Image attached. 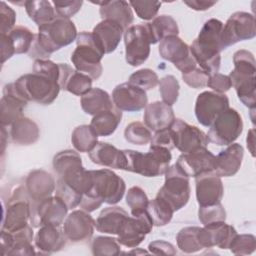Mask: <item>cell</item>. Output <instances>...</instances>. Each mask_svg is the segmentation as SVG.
Listing matches in <instances>:
<instances>
[{
  "instance_id": "6da1fadb",
  "label": "cell",
  "mask_w": 256,
  "mask_h": 256,
  "mask_svg": "<svg viewBox=\"0 0 256 256\" xmlns=\"http://www.w3.org/2000/svg\"><path fill=\"white\" fill-rule=\"evenodd\" d=\"M77 36V29L73 21L56 16L51 22L38 27V33L30 49V56L47 59L53 52L75 41Z\"/></svg>"
},
{
  "instance_id": "7a4b0ae2",
  "label": "cell",
  "mask_w": 256,
  "mask_h": 256,
  "mask_svg": "<svg viewBox=\"0 0 256 256\" xmlns=\"http://www.w3.org/2000/svg\"><path fill=\"white\" fill-rule=\"evenodd\" d=\"M223 23L215 18L207 20L201 28L198 37L192 42L190 52L198 67L209 74L218 73L221 64L222 51L220 35Z\"/></svg>"
},
{
  "instance_id": "3957f363",
  "label": "cell",
  "mask_w": 256,
  "mask_h": 256,
  "mask_svg": "<svg viewBox=\"0 0 256 256\" xmlns=\"http://www.w3.org/2000/svg\"><path fill=\"white\" fill-rule=\"evenodd\" d=\"M234 69L230 72L229 78L235 88L239 100L248 108L255 109V72L256 61L254 55L244 49L236 51L233 55Z\"/></svg>"
},
{
  "instance_id": "277c9868",
  "label": "cell",
  "mask_w": 256,
  "mask_h": 256,
  "mask_svg": "<svg viewBox=\"0 0 256 256\" xmlns=\"http://www.w3.org/2000/svg\"><path fill=\"white\" fill-rule=\"evenodd\" d=\"M77 46L71 55V61L77 71L97 80L103 71L101 60L104 51L97 43L92 32H80L76 38Z\"/></svg>"
},
{
  "instance_id": "5b68a950",
  "label": "cell",
  "mask_w": 256,
  "mask_h": 256,
  "mask_svg": "<svg viewBox=\"0 0 256 256\" xmlns=\"http://www.w3.org/2000/svg\"><path fill=\"white\" fill-rule=\"evenodd\" d=\"M123 151L127 159L125 171L137 173L145 177H157L165 174L172 159L170 150L163 147L150 146L147 153L130 149Z\"/></svg>"
},
{
  "instance_id": "8992f818",
  "label": "cell",
  "mask_w": 256,
  "mask_h": 256,
  "mask_svg": "<svg viewBox=\"0 0 256 256\" xmlns=\"http://www.w3.org/2000/svg\"><path fill=\"white\" fill-rule=\"evenodd\" d=\"M14 85L25 101H33L42 105L54 102L61 89L59 83L53 78L35 72L20 76Z\"/></svg>"
},
{
  "instance_id": "52a82bcc",
  "label": "cell",
  "mask_w": 256,
  "mask_h": 256,
  "mask_svg": "<svg viewBox=\"0 0 256 256\" xmlns=\"http://www.w3.org/2000/svg\"><path fill=\"white\" fill-rule=\"evenodd\" d=\"M91 187L83 197L94 198L102 203L117 204L124 196V180L110 169L90 170Z\"/></svg>"
},
{
  "instance_id": "ba28073f",
  "label": "cell",
  "mask_w": 256,
  "mask_h": 256,
  "mask_svg": "<svg viewBox=\"0 0 256 256\" xmlns=\"http://www.w3.org/2000/svg\"><path fill=\"white\" fill-rule=\"evenodd\" d=\"M31 216L30 197L25 185L17 186L3 208L1 230L14 232L28 224Z\"/></svg>"
},
{
  "instance_id": "9c48e42d",
  "label": "cell",
  "mask_w": 256,
  "mask_h": 256,
  "mask_svg": "<svg viewBox=\"0 0 256 256\" xmlns=\"http://www.w3.org/2000/svg\"><path fill=\"white\" fill-rule=\"evenodd\" d=\"M157 196L165 200L174 212L183 208L190 198L189 177L176 165L169 166L165 172L164 185L159 189Z\"/></svg>"
},
{
  "instance_id": "30bf717a",
  "label": "cell",
  "mask_w": 256,
  "mask_h": 256,
  "mask_svg": "<svg viewBox=\"0 0 256 256\" xmlns=\"http://www.w3.org/2000/svg\"><path fill=\"white\" fill-rule=\"evenodd\" d=\"M207 137L209 142L218 146L232 144L243 131L241 115L232 108L223 111L209 126Z\"/></svg>"
},
{
  "instance_id": "8fae6325",
  "label": "cell",
  "mask_w": 256,
  "mask_h": 256,
  "mask_svg": "<svg viewBox=\"0 0 256 256\" xmlns=\"http://www.w3.org/2000/svg\"><path fill=\"white\" fill-rule=\"evenodd\" d=\"M256 35L255 18L252 14L243 11L233 13L223 24L220 35L221 49L224 50L240 41L250 40Z\"/></svg>"
},
{
  "instance_id": "7c38bea8",
  "label": "cell",
  "mask_w": 256,
  "mask_h": 256,
  "mask_svg": "<svg viewBox=\"0 0 256 256\" xmlns=\"http://www.w3.org/2000/svg\"><path fill=\"white\" fill-rule=\"evenodd\" d=\"M126 62L137 67L143 64L150 55L151 39L145 24L131 25L124 31Z\"/></svg>"
},
{
  "instance_id": "4fadbf2b",
  "label": "cell",
  "mask_w": 256,
  "mask_h": 256,
  "mask_svg": "<svg viewBox=\"0 0 256 256\" xmlns=\"http://www.w3.org/2000/svg\"><path fill=\"white\" fill-rule=\"evenodd\" d=\"M30 224L40 228L44 225L60 226L67 215L68 207L58 196H50L39 202H31Z\"/></svg>"
},
{
  "instance_id": "5bb4252c",
  "label": "cell",
  "mask_w": 256,
  "mask_h": 256,
  "mask_svg": "<svg viewBox=\"0 0 256 256\" xmlns=\"http://www.w3.org/2000/svg\"><path fill=\"white\" fill-rule=\"evenodd\" d=\"M159 54L164 59L174 64L182 74L197 67L189 46L178 36H169L160 41Z\"/></svg>"
},
{
  "instance_id": "9a60e30c",
  "label": "cell",
  "mask_w": 256,
  "mask_h": 256,
  "mask_svg": "<svg viewBox=\"0 0 256 256\" xmlns=\"http://www.w3.org/2000/svg\"><path fill=\"white\" fill-rule=\"evenodd\" d=\"M153 226V220L147 210L136 216H128L117 234V241L128 248L137 247L152 231Z\"/></svg>"
},
{
  "instance_id": "2e32d148",
  "label": "cell",
  "mask_w": 256,
  "mask_h": 256,
  "mask_svg": "<svg viewBox=\"0 0 256 256\" xmlns=\"http://www.w3.org/2000/svg\"><path fill=\"white\" fill-rule=\"evenodd\" d=\"M170 128L173 132L174 146L182 153H189L208 145L207 134L182 119L175 118Z\"/></svg>"
},
{
  "instance_id": "e0dca14e",
  "label": "cell",
  "mask_w": 256,
  "mask_h": 256,
  "mask_svg": "<svg viewBox=\"0 0 256 256\" xmlns=\"http://www.w3.org/2000/svg\"><path fill=\"white\" fill-rule=\"evenodd\" d=\"M229 108V99L225 94L214 91H204L197 96L195 116L198 122L209 127L223 111Z\"/></svg>"
},
{
  "instance_id": "ac0fdd59",
  "label": "cell",
  "mask_w": 256,
  "mask_h": 256,
  "mask_svg": "<svg viewBox=\"0 0 256 256\" xmlns=\"http://www.w3.org/2000/svg\"><path fill=\"white\" fill-rule=\"evenodd\" d=\"M237 231L225 221L213 222L199 228L197 236L202 248H212L214 246L220 249H229Z\"/></svg>"
},
{
  "instance_id": "d6986e66",
  "label": "cell",
  "mask_w": 256,
  "mask_h": 256,
  "mask_svg": "<svg viewBox=\"0 0 256 256\" xmlns=\"http://www.w3.org/2000/svg\"><path fill=\"white\" fill-rule=\"evenodd\" d=\"M32 240L33 229L29 224L14 232L1 230V253L2 255H34L36 252Z\"/></svg>"
},
{
  "instance_id": "ffe728a7",
  "label": "cell",
  "mask_w": 256,
  "mask_h": 256,
  "mask_svg": "<svg viewBox=\"0 0 256 256\" xmlns=\"http://www.w3.org/2000/svg\"><path fill=\"white\" fill-rule=\"evenodd\" d=\"M176 165L187 177H194L213 172L215 167V156L206 148H199L189 153H182Z\"/></svg>"
},
{
  "instance_id": "44dd1931",
  "label": "cell",
  "mask_w": 256,
  "mask_h": 256,
  "mask_svg": "<svg viewBox=\"0 0 256 256\" xmlns=\"http://www.w3.org/2000/svg\"><path fill=\"white\" fill-rule=\"evenodd\" d=\"M112 101L114 106L121 111L137 112L147 106L148 97L143 89L125 82L113 89Z\"/></svg>"
},
{
  "instance_id": "7402d4cb",
  "label": "cell",
  "mask_w": 256,
  "mask_h": 256,
  "mask_svg": "<svg viewBox=\"0 0 256 256\" xmlns=\"http://www.w3.org/2000/svg\"><path fill=\"white\" fill-rule=\"evenodd\" d=\"M95 220L85 210H74L66 216L63 231L71 242H85L94 233Z\"/></svg>"
},
{
  "instance_id": "603a6c76",
  "label": "cell",
  "mask_w": 256,
  "mask_h": 256,
  "mask_svg": "<svg viewBox=\"0 0 256 256\" xmlns=\"http://www.w3.org/2000/svg\"><path fill=\"white\" fill-rule=\"evenodd\" d=\"M196 199L199 206H209L221 203L224 187L221 177L213 172L201 174L195 178Z\"/></svg>"
},
{
  "instance_id": "cb8c5ba5",
  "label": "cell",
  "mask_w": 256,
  "mask_h": 256,
  "mask_svg": "<svg viewBox=\"0 0 256 256\" xmlns=\"http://www.w3.org/2000/svg\"><path fill=\"white\" fill-rule=\"evenodd\" d=\"M27 103L28 102L18 93L14 82L6 84L3 88V96L0 101L1 125H12L16 120L23 117V109L26 107Z\"/></svg>"
},
{
  "instance_id": "d4e9b609",
  "label": "cell",
  "mask_w": 256,
  "mask_h": 256,
  "mask_svg": "<svg viewBox=\"0 0 256 256\" xmlns=\"http://www.w3.org/2000/svg\"><path fill=\"white\" fill-rule=\"evenodd\" d=\"M25 187L31 202H39L50 196L56 189L53 176L45 170L37 169L31 171L25 181Z\"/></svg>"
},
{
  "instance_id": "484cf974",
  "label": "cell",
  "mask_w": 256,
  "mask_h": 256,
  "mask_svg": "<svg viewBox=\"0 0 256 256\" xmlns=\"http://www.w3.org/2000/svg\"><path fill=\"white\" fill-rule=\"evenodd\" d=\"M244 156V149L238 143H232L215 156L213 173L219 177L234 176L240 169Z\"/></svg>"
},
{
  "instance_id": "4316f807",
  "label": "cell",
  "mask_w": 256,
  "mask_h": 256,
  "mask_svg": "<svg viewBox=\"0 0 256 256\" xmlns=\"http://www.w3.org/2000/svg\"><path fill=\"white\" fill-rule=\"evenodd\" d=\"M90 160L101 166L112 169L126 170L127 159L123 150L117 149L112 144L106 142H98L96 146L88 152Z\"/></svg>"
},
{
  "instance_id": "83f0119b",
  "label": "cell",
  "mask_w": 256,
  "mask_h": 256,
  "mask_svg": "<svg viewBox=\"0 0 256 256\" xmlns=\"http://www.w3.org/2000/svg\"><path fill=\"white\" fill-rule=\"evenodd\" d=\"M144 123L152 131L157 132L170 128L175 120L172 106L163 101H155L147 104L144 111Z\"/></svg>"
},
{
  "instance_id": "f1b7e54d",
  "label": "cell",
  "mask_w": 256,
  "mask_h": 256,
  "mask_svg": "<svg viewBox=\"0 0 256 256\" xmlns=\"http://www.w3.org/2000/svg\"><path fill=\"white\" fill-rule=\"evenodd\" d=\"M124 31V28L117 22L102 20L93 28L92 34L104 53L109 54L116 50Z\"/></svg>"
},
{
  "instance_id": "f546056e",
  "label": "cell",
  "mask_w": 256,
  "mask_h": 256,
  "mask_svg": "<svg viewBox=\"0 0 256 256\" xmlns=\"http://www.w3.org/2000/svg\"><path fill=\"white\" fill-rule=\"evenodd\" d=\"M66 235L60 226H41L34 237V244L40 253L51 254L60 251L66 244Z\"/></svg>"
},
{
  "instance_id": "4dcf8cb0",
  "label": "cell",
  "mask_w": 256,
  "mask_h": 256,
  "mask_svg": "<svg viewBox=\"0 0 256 256\" xmlns=\"http://www.w3.org/2000/svg\"><path fill=\"white\" fill-rule=\"evenodd\" d=\"M96 5H100L99 13L102 20H112L120 24L124 30L130 27V24L134 20L133 12L129 2L124 0H112L92 2Z\"/></svg>"
},
{
  "instance_id": "1f68e13d",
  "label": "cell",
  "mask_w": 256,
  "mask_h": 256,
  "mask_svg": "<svg viewBox=\"0 0 256 256\" xmlns=\"http://www.w3.org/2000/svg\"><path fill=\"white\" fill-rule=\"evenodd\" d=\"M128 216V213L121 207H107L100 212L95 221V227L101 233L117 235Z\"/></svg>"
},
{
  "instance_id": "d6a6232c",
  "label": "cell",
  "mask_w": 256,
  "mask_h": 256,
  "mask_svg": "<svg viewBox=\"0 0 256 256\" xmlns=\"http://www.w3.org/2000/svg\"><path fill=\"white\" fill-rule=\"evenodd\" d=\"M10 126V138L17 145H31L39 138V127L30 118L23 116Z\"/></svg>"
},
{
  "instance_id": "836d02e7",
  "label": "cell",
  "mask_w": 256,
  "mask_h": 256,
  "mask_svg": "<svg viewBox=\"0 0 256 256\" xmlns=\"http://www.w3.org/2000/svg\"><path fill=\"white\" fill-rule=\"evenodd\" d=\"M80 104L82 110L88 115H96L102 111L114 107L110 95L101 88H92L85 95L81 96Z\"/></svg>"
},
{
  "instance_id": "e575fe53",
  "label": "cell",
  "mask_w": 256,
  "mask_h": 256,
  "mask_svg": "<svg viewBox=\"0 0 256 256\" xmlns=\"http://www.w3.org/2000/svg\"><path fill=\"white\" fill-rule=\"evenodd\" d=\"M148 30L151 44H156L169 36H178L179 27L176 20L170 15H160L151 22L145 23Z\"/></svg>"
},
{
  "instance_id": "d590c367",
  "label": "cell",
  "mask_w": 256,
  "mask_h": 256,
  "mask_svg": "<svg viewBox=\"0 0 256 256\" xmlns=\"http://www.w3.org/2000/svg\"><path fill=\"white\" fill-rule=\"evenodd\" d=\"M122 119V112L115 106L93 116L90 126L98 136H109L115 132Z\"/></svg>"
},
{
  "instance_id": "8d00e7d4",
  "label": "cell",
  "mask_w": 256,
  "mask_h": 256,
  "mask_svg": "<svg viewBox=\"0 0 256 256\" xmlns=\"http://www.w3.org/2000/svg\"><path fill=\"white\" fill-rule=\"evenodd\" d=\"M24 6L29 18L38 27L51 22L57 16L52 4L46 0L25 1Z\"/></svg>"
},
{
  "instance_id": "74e56055",
  "label": "cell",
  "mask_w": 256,
  "mask_h": 256,
  "mask_svg": "<svg viewBox=\"0 0 256 256\" xmlns=\"http://www.w3.org/2000/svg\"><path fill=\"white\" fill-rule=\"evenodd\" d=\"M71 142L78 152H90L98 143V135L90 125H80L73 130Z\"/></svg>"
},
{
  "instance_id": "f35d334b",
  "label": "cell",
  "mask_w": 256,
  "mask_h": 256,
  "mask_svg": "<svg viewBox=\"0 0 256 256\" xmlns=\"http://www.w3.org/2000/svg\"><path fill=\"white\" fill-rule=\"evenodd\" d=\"M92 78L77 70H72L66 77L61 89L76 96H83L92 89Z\"/></svg>"
},
{
  "instance_id": "ab89813d",
  "label": "cell",
  "mask_w": 256,
  "mask_h": 256,
  "mask_svg": "<svg viewBox=\"0 0 256 256\" xmlns=\"http://www.w3.org/2000/svg\"><path fill=\"white\" fill-rule=\"evenodd\" d=\"M147 211L153 220L154 226L160 227L168 224L174 214L172 207L162 198L156 195V197L149 201Z\"/></svg>"
},
{
  "instance_id": "60d3db41",
  "label": "cell",
  "mask_w": 256,
  "mask_h": 256,
  "mask_svg": "<svg viewBox=\"0 0 256 256\" xmlns=\"http://www.w3.org/2000/svg\"><path fill=\"white\" fill-rule=\"evenodd\" d=\"M7 35L13 44L15 54L27 53L31 49L36 36L24 26H15Z\"/></svg>"
},
{
  "instance_id": "b9f144b4",
  "label": "cell",
  "mask_w": 256,
  "mask_h": 256,
  "mask_svg": "<svg viewBox=\"0 0 256 256\" xmlns=\"http://www.w3.org/2000/svg\"><path fill=\"white\" fill-rule=\"evenodd\" d=\"M53 169L57 176L64 172L83 167L80 155L74 150H64L57 153L53 158Z\"/></svg>"
},
{
  "instance_id": "7bdbcfd3",
  "label": "cell",
  "mask_w": 256,
  "mask_h": 256,
  "mask_svg": "<svg viewBox=\"0 0 256 256\" xmlns=\"http://www.w3.org/2000/svg\"><path fill=\"white\" fill-rule=\"evenodd\" d=\"M200 227L189 226L182 228L176 235V242L178 248L184 253H195L200 251L202 246L198 240V230Z\"/></svg>"
},
{
  "instance_id": "ee69618b",
  "label": "cell",
  "mask_w": 256,
  "mask_h": 256,
  "mask_svg": "<svg viewBox=\"0 0 256 256\" xmlns=\"http://www.w3.org/2000/svg\"><path fill=\"white\" fill-rule=\"evenodd\" d=\"M124 138L134 145H146L152 139L151 130L142 122L135 121L128 124L124 130Z\"/></svg>"
},
{
  "instance_id": "f6af8a7d",
  "label": "cell",
  "mask_w": 256,
  "mask_h": 256,
  "mask_svg": "<svg viewBox=\"0 0 256 256\" xmlns=\"http://www.w3.org/2000/svg\"><path fill=\"white\" fill-rule=\"evenodd\" d=\"M91 250L93 255L116 256L120 254V243L116 238L97 236L92 240Z\"/></svg>"
},
{
  "instance_id": "bcb514c9",
  "label": "cell",
  "mask_w": 256,
  "mask_h": 256,
  "mask_svg": "<svg viewBox=\"0 0 256 256\" xmlns=\"http://www.w3.org/2000/svg\"><path fill=\"white\" fill-rule=\"evenodd\" d=\"M158 85L162 101L170 106L175 104L178 100L180 90L178 80L173 75H167L159 80Z\"/></svg>"
},
{
  "instance_id": "7dc6e473",
  "label": "cell",
  "mask_w": 256,
  "mask_h": 256,
  "mask_svg": "<svg viewBox=\"0 0 256 256\" xmlns=\"http://www.w3.org/2000/svg\"><path fill=\"white\" fill-rule=\"evenodd\" d=\"M126 204L129 206L132 216H136L147 210L149 199L141 187L133 186L126 194Z\"/></svg>"
},
{
  "instance_id": "c3c4849f",
  "label": "cell",
  "mask_w": 256,
  "mask_h": 256,
  "mask_svg": "<svg viewBox=\"0 0 256 256\" xmlns=\"http://www.w3.org/2000/svg\"><path fill=\"white\" fill-rule=\"evenodd\" d=\"M128 82L134 86H137L144 91L155 88L159 83L158 75L155 71L149 68H143L132 73L129 77Z\"/></svg>"
},
{
  "instance_id": "681fc988",
  "label": "cell",
  "mask_w": 256,
  "mask_h": 256,
  "mask_svg": "<svg viewBox=\"0 0 256 256\" xmlns=\"http://www.w3.org/2000/svg\"><path fill=\"white\" fill-rule=\"evenodd\" d=\"M198 219L203 225L213 222L225 221L226 211L221 203L209 206H199Z\"/></svg>"
},
{
  "instance_id": "f907efd6",
  "label": "cell",
  "mask_w": 256,
  "mask_h": 256,
  "mask_svg": "<svg viewBox=\"0 0 256 256\" xmlns=\"http://www.w3.org/2000/svg\"><path fill=\"white\" fill-rule=\"evenodd\" d=\"M256 238L252 234H237L229 249L235 255H248L255 251Z\"/></svg>"
},
{
  "instance_id": "816d5d0a",
  "label": "cell",
  "mask_w": 256,
  "mask_h": 256,
  "mask_svg": "<svg viewBox=\"0 0 256 256\" xmlns=\"http://www.w3.org/2000/svg\"><path fill=\"white\" fill-rule=\"evenodd\" d=\"M129 4L142 20L154 19L161 7L159 1H129Z\"/></svg>"
},
{
  "instance_id": "f5cc1de1",
  "label": "cell",
  "mask_w": 256,
  "mask_h": 256,
  "mask_svg": "<svg viewBox=\"0 0 256 256\" xmlns=\"http://www.w3.org/2000/svg\"><path fill=\"white\" fill-rule=\"evenodd\" d=\"M210 75L211 74L197 66L193 70L182 74V79L188 86L194 89H199L207 86Z\"/></svg>"
},
{
  "instance_id": "db71d44e",
  "label": "cell",
  "mask_w": 256,
  "mask_h": 256,
  "mask_svg": "<svg viewBox=\"0 0 256 256\" xmlns=\"http://www.w3.org/2000/svg\"><path fill=\"white\" fill-rule=\"evenodd\" d=\"M56 15L62 18L70 19L74 16L82 7L83 1L79 0H64V1H53Z\"/></svg>"
},
{
  "instance_id": "11a10c76",
  "label": "cell",
  "mask_w": 256,
  "mask_h": 256,
  "mask_svg": "<svg viewBox=\"0 0 256 256\" xmlns=\"http://www.w3.org/2000/svg\"><path fill=\"white\" fill-rule=\"evenodd\" d=\"M16 22V12L8 6L4 1L0 4V32L8 34L14 27Z\"/></svg>"
},
{
  "instance_id": "9f6ffc18",
  "label": "cell",
  "mask_w": 256,
  "mask_h": 256,
  "mask_svg": "<svg viewBox=\"0 0 256 256\" xmlns=\"http://www.w3.org/2000/svg\"><path fill=\"white\" fill-rule=\"evenodd\" d=\"M150 143H151L150 146L163 147L171 151L173 148H175L173 132L171 128H167V129H163L155 132V134L152 136Z\"/></svg>"
},
{
  "instance_id": "6f0895ef",
  "label": "cell",
  "mask_w": 256,
  "mask_h": 256,
  "mask_svg": "<svg viewBox=\"0 0 256 256\" xmlns=\"http://www.w3.org/2000/svg\"><path fill=\"white\" fill-rule=\"evenodd\" d=\"M207 86L211 88L214 92L224 94L232 87V84L229 76L221 73H214L210 75Z\"/></svg>"
},
{
  "instance_id": "680465c9",
  "label": "cell",
  "mask_w": 256,
  "mask_h": 256,
  "mask_svg": "<svg viewBox=\"0 0 256 256\" xmlns=\"http://www.w3.org/2000/svg\"><path fill=\"white\" fill-rule=\"evenodd\" d=\"M148 249L152 254L155 255H168L173 256L176 254V249L174 245L164 240H155L149 243Z\"/></svg>"
},
{
  "instance_id": "91938a15",
  "label": "cell",
  "mask_w": 256,
  "mask_h": 256,
  "mask_svg": "<svg viewBox=\"0 0 256 256\" xmlns=\"http://www.w3.org/2000/svg\"><path fill=\"white\" fill-rule=\"evenodd\" d=\"M15 54L13 44L7 34H1V62L4 64L9 58Z\"/></svg>"
},
{
  "instance_id": "94428289",
  "label": "cell",
  "mask_w": 256,
  "mask_h": 256,
  "mask_svg": "<svg viewBox=\"0 0 256 256\" xmlns=\"http://www.w3.org/2000/svg\"><path fill=\"white\" fill-rule=\"evenodd\" d=\"M183 3L195 11H205V10L210 9L217 2L216 1H205V0H185V1H183Z\"/></svg>"
},
{
  "instance_id": "6125c7cd",
  "label": "cell",
  "mask_w": 256,
  "mask_h": 256,
  "mask_svg": "<svg viewBox=\"0 0 256 256\" xmlns=\"http://www.w3.org/2000/svg\"><path fill=\"white\" fill-rule=\"evenodd\" d=\"M255 134V129L252 128L249 130L248 132V135H247V147L249 149V152L251 153V155L254 157L255 156V153H254V135Z\"/></svg>"
}]
</instances>
